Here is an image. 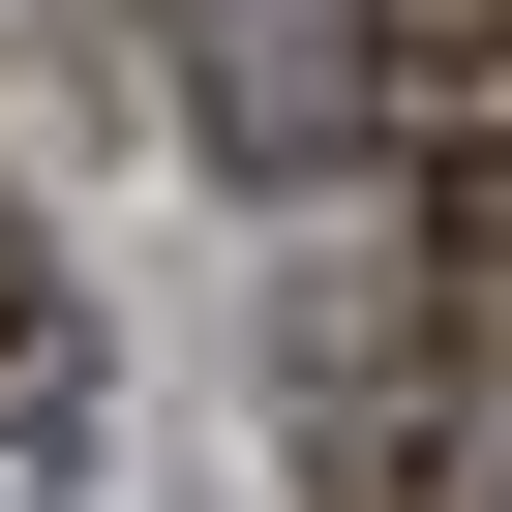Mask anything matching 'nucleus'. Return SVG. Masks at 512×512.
Returning <instances> with one entry per match:
<instances>
[{
  "instance_id": "f257e3e1",
  "label": "nucleus",
  "mask_w": 512,
  "mask_h": 512,
  "mask_svg": "<svg viewBox=\"0 0 512 512\" xmlns=\"http://www.w3.org/2000/svg\"><path fill=\"white\" fill-rule=\"evenodd\" d=\"M512 422V151H422V241L302 302V512H482Z\"/></svg>"
},
{
  "instance_id": "f03ea898",
  "label": "nucleus",
  "mask_w": 512,
  "mask_h": 512,
  "mask_svg": "<svg viewBox=\"0 0 512 512\" xmlns=\"http://www.w3.org/2000/svg\"><path fill=\"white\" fill-rule=\"evenodd\" d=\"M362 91L392 151H512V0H362Z\"/></svg>"
}]
</instances>
